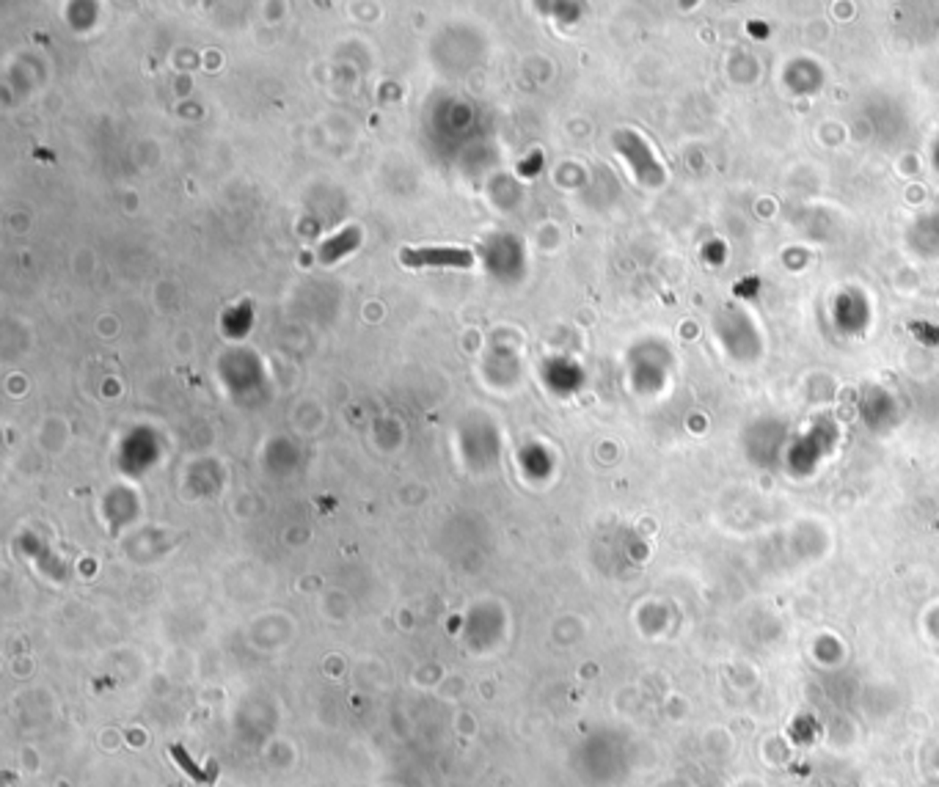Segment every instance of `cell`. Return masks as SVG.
Wrapping results in <instances>:
<instances>
[{
	"label": "cell",
	"instance_id": "obj_1",
	"mask_svg": "<svg viewBox=\"0 0 939 787\" xmlns=\"http://www.w3.org/2000/svg\"><path fill=\"white\" fill-rule=\"evenodd\" d=\"M399 262L405 267H472L474 254L465 248H402Z\"/></svg>",
	"mask_w": 939,
	"mask_h": 787
},
{
	"label": "cell",
	"instance_id": "obj_2",
	"mask_svg": "<svg viewBox=\"0 0 939 787\" xmlns=\"http://www.w3.org/2000/svg\"><path fill=\"white\" fill-rule=\"evenodd\" d=\"M356 242H358V232H356V229L342 232V237H339V240H334V242H325V245H323V262H336L339 257L348 254V250H350Z\"/></svg>",
	"mask_w": 939,
	"mask_h": 787
}]
</instances>
